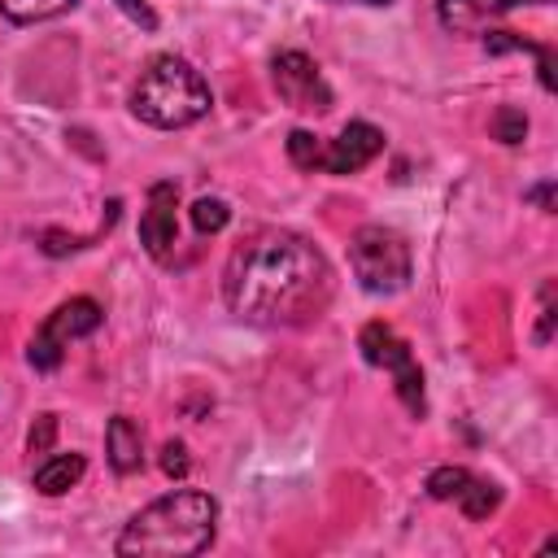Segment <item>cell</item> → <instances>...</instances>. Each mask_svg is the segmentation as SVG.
Returning a JSON list of instances; mask_svg holds the SVG:
<instances>
[{"instance_id": "16", "label": "cell", "mask_w": 558, "mask_h": 558, "mask_svg": "<svg viewBox=\"0 0 558 558\" xmlns=\"http://www.w3.org/2000/svg\"><path fill=\"white\" fill-rule=\"evenodd\" d=\"M227 222H231L227 201H218V196H201V201L192 205V227H196L201 235H218Z\"/></svg>"}, {"instance_id": "13", "label": "cell", "mask_w": 558, "mask_h": 558, "mask_svg": "<svg viewBox=\"0 0 558 558\" xmlns=\"http://www.w3.org/2000/svg\"><path fill=\"white\" fill-rule=\"evenodd\" d=\"M78 0H0V13L17 26H35V22H48V17H61L65 9H74Z\"/></svg>"}, {"instance_id": "18", "label": "cell", "mask_w": 558, "mask_h": 558, "mask_svg": "<svg viewBox=\"0 0 558 558\" xmlns=\"http://www.w3.org/2000/svg\"><path fill=\"white\" fill-rule=\"evenodd\" d=\"M288 157H292V166H301V170H318V157H323L318 135L292 131V135H288Z\"/></svg>"}, {"instance_id": "4", "label": "cell", "mask_w": 558, "mask_h": 558, "mask_svg": "<svg viewBox=\"0 0 558 558\" xmlns=\"http://www.w3.org/2000/svg\"><path fill=\"white\" fill-rule=\"evenodd\" d=\"M349 266L362 283V292L392 296L410 283V244L392 227H379V222L357 227L349 240Z\"/></svg>"}, {"instance_id": "19", "label": "cell", "mask_w": 558, "mask_h": 558, "mask_svg": "<svg viewBox=\"0 0 558 558\" xmlns=\"http://www.w3.org/2000/svg\"><path fill=\"white\" fill-rule=\"evenodd\" d=\"M493 135H497L501 144H519V140L527 135V118H523V109L501 105V109L493 113Z\"/></svg>"}, {"instance_id": "5", "label": "cell", "mask_w": 558, "mask_h": 558, "mask_svg": "<svg viewBox=\"0 0 558 558\" xmlns=\"http://www.w3.org/2000/svg\"><path fill=\"white\" fill-rule=\"evenodd\" d=\"M357 349H362V357H366L371 366H379V371L392 375V388H397L401 405H405L414 418H423V414H427V397H423V366L414 362V349H410L388 323H379V318L357 331Z\"/></svg>"}, {"instance_id": "10", "label": "cell", "mask_w": 558, "mask_h": 558, "mask_svg": "<svg viewBox=\"0 0 558 558\" xmlns=\"http://www.w3.org/2000/svg\"><path fill=\"white\" fill-rule=\"evenodd\" d=\"M519 4H527V0H436V17L453 35H484L501 13L519 9Z\"/></svg>"}, {"instance_id": "7", "label": "cell", "mask_w": 558, "mask_h": 558, "mask_svg": "<svg viewBox=\"0 0 558 558\" xmlns=\"http://www.w3.org/2000/svg\"><path fill=\"white\" fill-rule=\"evenodd\" d=\"M270 83H275V92H279V100L288 109H301V113H327L331 109V87H327L318 61L305 57V52H296V48L275 52Z\"/></svg>"}, {"instance_id": "8", "label": "cell", "mask_w": 558, "mask_h": 558, "mask_svg": "<svg viewBox=\"0 0 558 558\" xmlns=\"http://www.w3.org/2000/svg\"><path fill=\"white\" fill-rule=\"evenodd\" d=\"M140 244L153 262L170 266L174 248H179V187L170 179L153 183L144 196V214H140Z\"/></svg>"}, {"instance_id": "15", "label": "cell", "mask_w": 558, "mask_h": 558, "mask_svg": "<svg viewBox=\"0 0 558 558\" xmlns=\"http://www.w3.org/2000/svg\"><path fill=\"white\" fill-rule=\"evenodd\" d=\"M471 480H475V471H466V466H436V471L427 475V497L458 506V497L466 493Z\"/></svg>"}, {"instance_id": "17", "label": "cell", "mask_w": 558, "mask_h": 558, "mask_svg": "<svg viewBox=\"0 0 558 558\" xmlns=\"http://www.w3.org/2000/svg\"><path fill=\"white\" fill-rule=\"evenodd\" d=\"M554 279H545L541 283V292H536V331H532V340L545 349L549 340H554Z\"/></svg>"}, {"instance_id": "20", "label": "cell", "mask_w": 558, "mask_h": 558, "mask_svg": "<svg viewBox=\"0 0 558 558\" xmlns=\"http://www.w3.org/2000/svg\"><path fill=\"white\" fill-rule=\"evenodd\" d=\"M161 471H166L170 480H183V475L192 471V458H187V445H183V440H166V445H161Z\"/></svg>"}, {"instance_id": "3", "label": "cell", "mask_w": 558, "mask_h": 558, "mask_svg": "<svg viewBox=\"0 0 558 558\" xmlns=\"http://www.w3.org/2000/svg\"><path fill=\"white\" fill-rule=\"evenodd\" d=\"M209 105H214L209 83L201 78V70L192 61H183L174 52L153 57L131 87V113L157 131H183V126L201 122L209 113Z\"/></svg>"}, {"instance_id": "22", "label": "cell", "mask_w": 558, "mask_h": 558, "mask_svg": "<svg viewBox=\"0 0 558 558\" xmlns=\"http://www.w3.org/2000/svg\"><path fill=\"white\" fill-rule=\"evenodd\" d=\"M118 9L135 22V26H144V31H157V13L148 9V0H118Z\"/></svg>"}, {"instance_id": "1", "label": "cell", "mask_w": 558, "mask_h": 558, "mask_svg": "<svg viewBox=\"0 0 558 558\" xmlns=\"http://www.w3.org/2000/svg\"><path fill=\"white\" fill-rule=\"evenodd\" d=\"M336 275L314 240L288 227H257L235 244L222 270V301L257 327H301L331 301Z\"/></svg>"}, {"instance_id": "2", "label": "cell", "mask_w": 558, "mask_h": 558, "mask_svg": "<svg viewBox=\"0 0 558 558\" xmlns=\"http://www.w3.org/2000/svg\"><path fill=\"white\" fill-rule=\"evenodd\" d=\"M218 536V501L201 488H170L126 519L113 554L126 558H187L205 554Z\"/></svg>"}, {"instance_id": "14", "label": "cell", "mask_w": 558, "mask_h": 558, "mask_svg": "<svg viewBox=\"0 0 558 558\" xmlns=\"http://www.w3.org/2000/svg\"><path fill=\"white\" fill-rule=\"evenodd\" d=\"M497 506H501V488H497L493 480H484V475H475V480L466 484V493L458 497V510H462L466 519H488Z\"/></svg>"}, {"instance_id": "9", "label": "cell", "mask_w": 558, "mask_h": 558, "mask_svg": "<svg viewBox=\"0 0 558 558\" xmlns=\"http://www.w3.org/2000/svg\"><path fill=\"white\" fill-rule=\"evenodd\" d=\"M379 153H384V131L371 126V122H349L331 144H323L318 170H327V174H357Z\"/></svg>"}, {"instance_id": "21", "label": "cell", "mask_w": 558, "mask_h": 558, "mask_svg": "<svg viewBox=\"0 0 558 558\" xmlns=\"http://www.w3.org/2000/svg\"><path fill=\"white\" fill-rule=\"evenodd\" d=\"M52 436H57V414H39V418L31 423V436H26V445H31V453H48V445H52Z\"/></svg>"}, {"instance_id": "11", "label": "cell", "mask_w": 558, "mask_h": 558, "mask_svg": "<svg viewBox=\"0 0 558 558\" xmlns=\"http://www.w3.org/2000/svg\"><path fill=\"white\" fill-rule=\"evenodd\" d=\"M105 453L118 475H135L144 466V432L131 414H113L105 427Z\"/></svg>"}, {"instance_id": "6", "label": "cell", "mask_w": 558, "mask_h": 558, "mask_svg": "<svg viewBox=\"0 0 558 558\" xmlns=\"http://www.w3.org/2000/svg\"><path fill=\"white\" fill-rule=\"evenodd\" d=\"M100 323H105V310H100L92 296H70V301H61V305L39 323V331L31 336L26 362H31L35 371H44V375L57 371L61 357H65V349H70V340L92 336Z\"/></svg>"}, {"instance_id": "12", "label": "cell", "mask_w": 558, "mask_h": 558, "mask_svg": "<svg viewBox=\"0 0 558 558\" xmlns=\"http://www.w3.org/2000/svg\"><path fill=\"white\" fill-rule=\"evenodd\" d=\"M83 471H87V458L83 453H48L39 466H35V475H31V484H35V493H44V497H61V493H70L78 480H83Z\"/></svg>"}]
</instances>
